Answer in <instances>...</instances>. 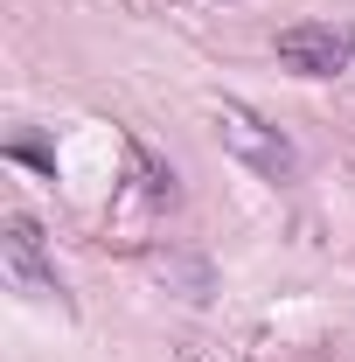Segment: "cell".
Wrapping results in <instances>:
<instances>
[{
  "instance_id": "obj_1",
  "label": "cell",
  "mask_w": 355,
  "mask_h": 362,
  "mask_svg": "<svg viewBox=\"0 0 355 362\" xmlns=\"http://www.w3.org/2000/svg\"><path fill=\"white\" fill-rule=\"evenodd\" d=\"M216 139L244 160V168H258L265 181H293L300 175V146L279 133V126H265L251 105H216Z\"/></svg>"
},
{
  "instance_id": "obj_2",
  "label": "cell",
  "mask_w": 355,
  "mask_h": 362,
  "mask_svg": "<svg viewBox=\"0 0 355 362\" xmlns=\"http://www.w3.org/2000/svg\"><path fill=\"white\" fill-rule=\"evenodd\" d=\"M0 265H7V279H14V293L63 307V279H56V265L42 258V230H35L28 209H7V223H0Z\"/></svg>"
},
{
  "instance_id": "obj_3",
  "label": "cell",
  "mask_w": 355,
  "mask_h": 362,
  "mask_svg": "<svg viewBox=\"0 0 355 362\" xmlns=\"http://www.w3.org/2000/svg\"><path fill=\"white\" fill-rule=\"evenodd\" d=\"M349 56H355V35L334 21H286L279 28V63L293 77H334V70H349Z\"/></svg>"
},
{
  "instance_id": "obj_4",
  "label": "cell",
  "mask_w": 355,
  "mask_h": 362,
  "mask_svg": "<svg viewBox=\"0 0 355 362\" xmlns=\"http://www.w3.org/2000/svg\"><path fill=\"white\" fill-rule=\"evenodd\" d=\"M153 272H161V279H181L188 300H209V265H202V258H188V265H181V258H153Z\"/></svg>"
}]
</instances>
